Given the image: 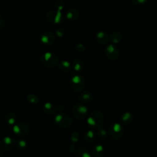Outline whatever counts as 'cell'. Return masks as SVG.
<instances>
[{
	"label": "cell",
	"instance_id": "cell-1",
	"mask_svg": "<svg viewBox=\"0 0 157 157\" xmlns=\"http://www.w3.org/2000/svg\"><path fill=\"white\" fill-rule=\"evenodd\" d=\"M104 117L102 113L98 110L92 112L87 119L88 123L94 128H100L103 123Z\"/></svg>",
	"mask_w": 157,
	"mask_h": 157
},
{
	"label": "cell",
	"instance_id": "cell-2",
	"mask_svg": "<svg viewBox=\"0 0 157 157\" xmlns=\"http://www.w3.org/2000/svg\"><path fill=\"white\" fill-rule=\"evenodd\" d=\"M58 59V57L55 53L47 52L42 56L41 62L44 66L51 67H54L57 64Z\"/></svg>",
	"mask_w": 157,
	"mask_h": 157
},
{
	"label": "cell",
	"instance_id": "cell-3",
	"mask_svg": "<svg viewBox=\"0 0 157 157\" xmlns=\"http://www.w3.org/2000/svg\"><path fill=\"white\" fill-rule=\"evenodd\" d=\"M13 131L18 136H25L28 134L29 126L26 122H19L13 126Z\"/></svg>",
	"mask_w": 157,
	"mask_h": 157
},
{
	"label": "cell",
	"instance_id": "cell-4",
	"mask_svg": "<svg viewBox=\"0 0 157 157\" xmlns=\"http://www.w3.org/2000/svg\"><path fill=\"white\" fill-rule=\"evenodd\" d=\"M123 132V129L121 125L118 123H115L110 128L109 135L112 139L117 140L121 137Z\"/></svg>",
	"mask_w": 157,
	"mask_h": 157
},
{
	"label": "cell",
	"instance_id": "cell-5",
	"mask_svg": "<svg viewBox=\"0 0 157 157\" xmlns=\"http://www.w3.org/2000/svg\"><path fill=\"white\" fill-rule=\"evenodd\" d=\"M55 120L56 123L62 128H67L70 126L72 123V120L70 117L65 114L59 113L56 115Z\"/></svg>",
	"mask_w": 157,
	"mask_h": 157
},
{
	"label": "cell",
	"instance_id": "cell-6",
	"mask_svg": "<svg viewBox=\"0 0 157 157\" xmlns=\"http://www.w3.org/2000/svg\"><path fill=\"white\" fill-rule=\"evenodd\" d=\"M71 85L73 90L75 91H80L84 86V79L82 76L80 75H75L72 78Z\"/></svg>",
	"mask_w": 157,
	"mask_h": 157
},
{
	"label": "cell",
	"instance_id": "cell-7",
	"mask_svg": "<svg viewBox=\"0 0 157 157\" xmlns=\"http://www.w3.org/2000/svg\"><path fill=\"white\" fill-rule=\"evenodd\" d=\"M105 55L111 59H116L119 56V50L113 44H109L107 45L105 48Z\"/></svg>",
	"mask_w": 157,
	"mask_h": 157
},
{
	"label": "cell",
	"instance_id": "cell-8",
	"mask_svg": "<svg viewBox=\"0 0 157 157\" xmlns=\"http://www.w3.org/2000/svg\"><path fill=\"white\" fill-rule=\"evenodd\" d=\"M46 18L52 23H58L63 20L62 13L60 10L50 11L46 14Z\"/></svg>",
	"mask_w": 157,
	"mask_h": 157
},
{
	"label": "cell",
	"instance_id": "cell-9",
	"mask_svg": "<svg viewBox=\"0 0 157 157\" xmlns=\"http://www.w3.org/2000/svg\"><path fill=\"white\" fill-rule=\"evenodd\" d=\"M87 111V107L85 105L78 102L76 103L73 107V113L74 115L80 118H84Z\"/></svg>",
	"mask_w": 157,
	"mask_h": 157
},
{
	"label": "cell",
	"instance_id": "cell-10",
	"mask_svg": "<svg viewBox=\"0 0 157 157\" xmlns=\"http://www.w3.org/2000/svg\"><path fill=\"white\" fill-rule=\"evenodd\" d=\"M14 145V142L10 137H5L0 141V149L2 151H9Z\"/></svg>",
	"mask_w": 157,
	"mask_h": 157
},
{
	"label": "cell",
	"instance_id": "cell-11",
	"mask_svg": "<svg viewBox=\"0 0 157 157\" xmlns=\"http://www.w3.org/2000/svg\"><path fill=\"white\" fill-rule=\"evenodd\" d=\"M41 41L45 44H52L55 40V37L52 33L45 32L40 37Z\"/></svg>",
	"mask_w": 157,
	"mask_h": 157
},
{
	"label": "cell",
	"instance_id": "cell-12",
	"mask_svg": "<svg viewBox=\"0 0 157 157\" xmlns=\"http://www.w3.org/2000/svg\"><path fill=\"white\" fill-rule=\"evenodd\" d=\"M96 39L99 43L105 44L109 40V36L105 31H100L96 34Z\"/></svg>",
	"mask_w": 157,
	"mask_h": 157
},
{
	"label": "cell",
	"instance_id": "cell-13",
	"mask_svg": "<svg viewBox=\"0 0 157 157\" xmlns=\"http://www.w3.org/2000/svg\"><path fill=\"white\" fill-rule=\"evenodd\" d=\"M104 153L103 147L101 145H95L92 149V155L94 157H101Z\"/></svg>",
	"mask_w": 157,
	"mask_h": 157
},
{
	"label": "cell",
	"instance_id": "cell-14",
	"mask_svg": "<svg viewBox=\"0 0 157 157\" xmlns=\"http://www.w3.org/2000/svg\"><path fill=\"white\" fill-rule=\"evenodd\" d=\"M132 119H133L132 114L129 112L124 113L121 117V121L126 124L131 123V121H132Z\"/></svg>",
	"mask_w": 157,
	"mask_h": 157
},
{
	"label": "cell",
	"instance_id": "cell-15",
	"mask_svg": "<svg viewBox=\"0 0 157 157\" xmlns=\"http://www.w3.org/2000/svg\"><path fill=\"white\" fill-rule=\"evenodd\" d=\"M78 15V12L76 9H70L67 10L66 13V17L69 20H74L77 17Z\"/></svg>",
	"mask_w": 157,
	"mask_h": 157
},
{
	"label": "cell",
	"instance_id": "cell-16",
	"mask_svg": "<svg viewBox=\"0 0 157 157\" xmlns=\"http://www.w3.org/2000/svg\"><path fill=\"white\" fill-rule=\"evenodd\" d=\"M75 157H91L90 153L88 152L86 149L85 148H79L75 151Z\"/></svg>",
	"mask_w": 157,
	"mask_h": 157
},
{
	"label": "cell",
	"instance_id": "cell-17",
	"mask_svg": "<svg viewBox=\"0 0 157 157\" xmlns=\"http://www.w3.org/2000/svg\"><path fill=\"white\" fill-rule=\"evenodd\" d=\"M110 39L111 41L113 43V44H117L118 42H120L121 39H122V35L121 34L118 32V31H115L113 32L110 36Z\"/></svg>",
	"mask_w": 157,
	"mask_h": 157
},
{
	"label": "cell",
	"instance_id": "cell-18",
	"mask_svg": "<svg viewBox=\"0 0 157 157\" xmlns=\"http://www.w3.org/2000/svg\"><path fill=\"white\" fill-rule=\"evenodd\" d=\"M71 66L70 63L67 60H63L59 64V69L63 72H66L69 71L71 68Z\"/></svg>",
	"mask_w": 157,
	"mask_h": 157
},
{
	"label": "cell",
	"instance_id": "cell-19",
	"mask_svg": "<svg viewBox=\"0 0 157 157\" xmlns=\"http://www.w3.org/2000/svg\"><path fill=\"white\" fill-rule=\"evenodd\" d=\"M80 99L83 102L90 101L92 99V94L89 91H84L79 96Z\"/></svg>",
	"mask_w": 157,
	"mask_h": 157
},
{
	"label": "cell",
	"instance_id": "cell-20",
	"mask_svg": "<svg viewBox=\"0 0 157 157\" xmlns=\"http://www.w3.org/2000/svg\"><path fill=\"white\" fill-rule=\"evenodd\" d=\"M44 109L46 112L50 113H53L55 111V107H54L53 104H52L51 102L45 103L44 105Z\"/></svg>",
	"mask_w": 157,
	"mask_h": 157
},
{
	"label": "cell",
	"instance_id": "cell-21",
	"mask_svg": "<svg viewBox=\"0 0 157 157\" xmlns=\"http://www.w3.org/2000/svg\"><path fill=\"white\" fill-rule=\"evenodd\" d=\"M6 121L10 124H12L15 123V120H16V117L15 115L14 114V113L13 112H9L8 113H7L6 117Z\"/></svg>",
	"mask_w": 157,
	"mask_h": 157
},
{
	"label": "cell",
	"instance_id": "cell-22",
	"mask_svg": "<svg viewBox=\"0 0 157 157\" xmlns=\"http://www.w3.org/2000/svg\"><path fill=\"white\" fill-rule=\"evenodd\" d=\"M82 66H83V63L82 60L79 59H75L73 62L74 69L77 71L81 70L82 68Z\"/></svg>",
	"mask_w": 157,
	"mask_h": 157
},
{
	"label": "cell",
	"instance_id": "cell-23",
	"mask_svg": "<svg viewBox=\"0 0 157 157\" xmlns=\"http://www.w3.org/2000/svg\"><path fill=\"white\" fill-rule=\"evenodd\" d=\"M85 139L87 142H92L94 139V134L91 130H89L86 132L85 136Z\"/></svg>",
	"mask_w": 157,
	"mask_h": 157
},
{
	"label": "cell",
	"instance_id": "cell-24",
	"mask_svg": "<svg viewBox=\"0 0 157 157\" xmlns=\"http://www.w3.org/2000/svg\"><path fill=\"white\" fill-rule=\"evenodd\" d=\"M27 99L30 102L33 104H37L39 102V98H37V96H36L33 94H28L27 96Z\"/></svg>",
	"mask_w": 157,
	"mask_h": 157
},
{
	"label": "cell",
	"instance_id": "cell-25",
	"mask_svg": "<svg viewBox=\"0 0 157 157\" xmlns=\"http://www.w3.org/2000/svg\"><path fill=\"white\" fill-rule=\"evenodd\" d=\"M17 144L18 148H20V149H23V148H24L26 146V142L24 140H23V139H19L17 141Z\"/></svg>",
	"mask_w": 157,
	"mask_h": 157
},
{
	"label": "cell",
	"instance_id": "cell-26",
	"mask_svg": "<svg viewBox=\"0 0 157 157\" xmlns=\"http://www.w3.org/2000/svg\"><path fill=\"white\" fill-rule=\"evenodd\" d=\"M98 134L101 138H105L107 136V131L104 129H99Z\"/></svg>",
	"mask_w": 157,
	"mask_h": 157
},
{
	"label": "cell",
	"instance_id": "cell-27",
	"mask_svg": "<svg viewBox=\"0 0 157 157\" xmlns=\"http://www.w3.org/2000/svg\"><path fill=\"white\" fill-rule=\"evenodd\" d=\"M76 48H77V50H78L79 51H81V52L84 51L85 50V48L84 45L82 44H80V43L77 44L76 45Z\"/></svg>",
	"mask_w": 157,
	"mask_h": 157
},
{
	"label": "cell",
	"instance_id": "cell-28",
	"mask_svg": "<svg viewBox=\"0 0 157 157\" xmlns=\"http://www.w3.org/2000/svg\"><path fill=\"white\" fill-rule=\"evenodd\" d=\"M64 33V31L63 29L61 28H58L56 30V34L58 36H62Z\"/></svg>",
	"mask_w": 157,
	"mask_h": 157
},
{
	"label": "cell",
	"instance_id": "cell-29",
	"mask_svg": "<svg viewBox=\"0 0 157 157\" xmlns=\"http://www.w3.org/2000/svg\"><path fill=\"white\" fill-rule=\"evenodd\" d=\"M135 5H143L144 3H145L147 2V1L145 0H136V1H132Z\"/></svg>",
	"mask_w": 157,
	"mask_h": 157
},
{
	"label": "cell",
	"instance_id": "cell-30",
	"mask_svg": "<svg viewBox=\"0 0 157 157\" xmlns=\"http://www.w3.org/2000/svg\"><path fill=\"white\" fill-rule=\"evenodd\" d=\"M71 139L72 141L75 142L78 139V134L76 132H74L72 134V137H71Z\"/></svg>",
	"mask_w": 157,
	"mask_h": 157
},
{
	"label": "cell",
	"instance_id": "cell-31",
	"mask_svg": "<svg viewBox=\"0 0 157 157\" xmlns=\"http://www.w3.org/2000/svg\"><path fill=\"white\" fill-rule=\"evenodd\" d=\"M4 25V18L1 15H0V29L3 27Z\"/></svg>",
	"mask_w": 157,
	"mask_h": 157
},
{
	"label": "cell",
	"instance_id": "cell-32",
	"mask_svg": "<svg viewBox=\"0 0 157 157\" xmlns=\"http://www.w3.org/2000/svg\"><path fill=\"white\" fill-rule=\"evenodd\" d=\"M0 157H3V155H2V153L0 151Z\"/></svg>",
	"mask_w": 157,
	"mask_h": 157
},
{
	"label": "cell",
	"instance_id": "cell-33",
	"mask_svg": "<svg viewBox=\"0 0 157 157\" xmlns=\"http://www.w3.org/2000/svg\"><path fill=\"white\" fill-rule=\"evenodd\" d=\"M156 136H157V134H156Z\"/></svg>",
	"mask_w": 157,
	"mask_h": 157
}]
</instances>
